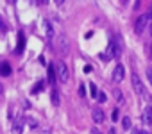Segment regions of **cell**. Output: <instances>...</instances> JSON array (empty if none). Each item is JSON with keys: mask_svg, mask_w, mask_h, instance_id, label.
Returning a JSON list of instances; mask_svg holds the SVG:
<instances>
[{"mask_svg": "<svg viewBox=\"0 0 152 134\" xmlns=\"http://www.w3.org/2000/svg\"><path fill=\"white\" fill-rule=\"evenodd\" d=\"M56 72H57V79L61 82H68L70 79V70H68V66L63 63V61H57L56 63Z\"/></svg>", "mask_w": 152, "mask_h": 134, "instance_id": "cell-2", "label": "cell"}, {"mask_svg": "<svg viewBox=\"0 0 152 134\" xmlns=\"http://www.w3.org/2000/svg\"><path fill=\"white\" fill-rule=\"evenodd\" d=\"M147 77H148V81H150V84H152V68L147 70Z\"/></svg>", "mask_w": 152, "mask_h": 134, "instance_id": "cell-19", "label": "cell"}, {"mask_svg": "<svg viewBox=\"0 0 152 134\" xmlns=\"http://www.w3.org/2000/svg\"><path fill=\"white\" fill-rule=\"evenodd\" d=\"M91 134H102V132H100L99 129H93V130H91Z\"/></svg>", "mask_w": 152, "mask_h": 134, "instance_id": "cell-21", "label": "cell"}, {"mask_svg": "<svg viewBox=\"0 0 152 134\" xmlns=\"http://www.w3.org/2000/svg\"><path fill=\"white\" fill-rule=\"evenodd\" d=\"M52 104L54 106H59V95L56 91H52Z\"/></svg>", "mask_w": 152, "mask_h": 134, "instance_id": "cell-13", "label": "cell"}, {"mask_svg": "<svg viewBox=\"0 0 152 134\" xmlns=\"http://www.w3.org/2000/svg\"><path fill=\"white\" fill-rule=\"evenodd\" d=\"M147 15H148V18H152V6H150V9H148V13H147Z\"/></svg>", "mask_w": 152, "mask_h": 134, "instance_id": "cell-22", "label": "cell"}, {"mask_svg": "<svg viewBox=\"0 0 152 134\" xmlns=\"http://www.w3.org/2000/svg\"><path fill=\"white\" fill-rule=\"evenodd\" d=\"M45 84H47L45 81H39V82H36V86L32 88V93H34V95H36V93H39V91L45 88Z\"/></svg>", "mask_w": 152, "mask_h": 134, "instance_id": "cell-9", "label": "cell"}, {"mask_svg": "<svg viewBox=\"0 0 152 134\" xmlns=\"http://www.w3.org/2000/svg\"><path fill=\"white\" fill-rule=\"evenodd\" d=\"M131 79H132V88H134V91H136L138 95H143V84H141V81H140L138 74H132V75H131Z\"/></svg>", "mask_w": 152, "mask_h": 134, "instance_id": "cell-6", "label": "cell"}, {"mask_svg": "<svg viewBox=\"0 0 152 134\" xmlns=\"http://www.w3.org/2000/svg\"><path fill=\"white\" fill-rule=\"evenodd\" d=\"M9 74H11V66H9V63H2V75L7 77Z\"/></svg>", "mask_w": 152, "mask_h": 134, "instance_id": "cell-10", "label": "cell"}, {"mask_svg": "<svg viewBox=\"0 0 152 134\" xmlns=\"http://www.w3.org/2000/svg\"><path fill=\"white\" fill-rule=\"evenodd\" d=\"M132 134H140V132H132Z\"/></svg>", "mask_w": 152, "mask_h": 134, "instance_id": "cell-24", "label": "cell"}, {"mask_svg": "<svg viewBox=\"0 0 152 134\" xmlns=\"http://www.w3.org/2000/svg\"><path fill=\"white\" fill-rule=\"evenodd\" d=\"M79 95H81V97H84V95H86V88H84V84H81V86H79Z\"/></svg>", "mask_w": 152, "mask_h": 134, "instance_id": "cell-18", "label": "cell"}, {"mask_svg": "<svg viewBox=\"0 0 152 134\" xmlns=\"http://www.w3.org/2000/svg\"><path fill=\"white\" fill-rule=\"evenodd\" d=\"M18 39H20V43H18V52H22V50H23V45H25V38H23V34H20Z\"/></svg>", "mask_w": 152, "mask_h": 134, "instance_id": "cell-11", "label": "cell"}, {"mask_svg": "<svg viewBox=\"0 0 152 134\" xmlns=\"http://www.w3.org/2000/svg\"><path fill=\"white\" fill-rule=\"evenodd\" d=\"M54 2H56V6H61V4L64 2V0H54Z\"/></svg>", "mask_w": 152, "mask_h": 134, "instance_id": "cell-20", "label": "cell"}, {"mask_svg": "<svg viewBox=\"0 0 152 134\" xmlns=\"http://www.w3.org/2000/svg\"><path fill=\"white\" fill-rule=\"evenodd\" d=\"M148 15H141L138 20H136V25H134V29H136V34H143V31H145V27H147V23H148Z\"/></svg>", "mask_w": 152, "mask_h": 134, "instance_id": "cell-3", "label": "cell"}, {"mask_svg": "<svg viewBox=\"0 0 152 134\" xmlns=\"http://www.w3.org/2000/svg\"><path fill=\"white\" fill-rule=\"evenodd\" d=\"M124 77H125V68H124L122 64H116V68H115V72H113V81L118 84V82L124 81Z\"/></svg>", "mask_w": 152, "mask_h": 134, "instance_id": "cell-4", "label": "cell"}, {"mask_svg": "<svg viewBox=\"0 0 152 134\" xmlns=\"http://www.w3.org/2000/svg\"><path fill=\"white\" fill-rule=\"evenodd\" d=\"M90 91H91V97H97V95H99V91H97V86H95L93 82H90Z\"/></svg>", "mask_w": 152, "mask_h": 134, "instance_id": "cell-12", "label": "cell"}, {"mask_svg": "<svg viewBox=\"0 0 152 134\" xmlns=\"http://www.w3.org/2000/svg\"><path fill=\"white\" fill-rule=\"evenodd\" d=\"M56 75H57L56 64H54V66H48V81H50V84H56Z\"/></svg>", "mask_w": 152, "mask_h": 134, "instance_id": "cell-8", "label": "cell"}, {"mask_svg": "<svg viewBox=\"0 0 152 134\" xmlns=\"http://www.w3.org/2000/svg\"><path fill=\"white\" fill-rule=\"evenodd\" d=\"M122 48H124V43H122V36H115L111 39V45H109V55L111 57H120L122 55Z\"/></svg>", "mask_w": 152, "mask_h": 134, "instance_id": "cell-1", "label": "cell"}, {"mask_svg": "<svg viewBox=\"0 0 152 134\" xmlns=\"http://www.w3.org/2000/svg\"><path fill=\"white\" fill-rule=\"evenodd\" d=\"M122 123H124V129H129V127H131V118H129V116H125Z\"/></svg>", "mask_w": 152, "mask_h": 134, "instance_id": "cell-16", "label": "cell"}, {"mask_svg": "<svg viewBox=\"0 0 152 134\" xmlns=\"http://www.w3.org/2000/svg\"><path fill=\"white\" fill-rule=\"evenodd\" d=\"M91 114H93V122H95V123H102V122H104V111H102V109L95 107V109L91 111Z\"/></svg>", "mask_w": 152, "mask_h": 134, "instance_id": "cell-7", "label": "cell"}, {"mask_svg": "<svg viewBox=\"0 0 152 134\" xmlns=\"http://www.w3.org/2000/svg\"><path fill=\"white\" fill-rule=\"evenodd\" d=\"M141 122H143L147 127H150V125H152V106H147V107L143 109V114H141Z\"/></svg>", "mask_w": 152, "mask_h": 134, "instance_id": "cell-5", "label": "cell"}, {"mask_svg": "<svg viewBox=\"0 0 152 134\" xmlns=\"http://www.w3.org/2000/svg\"><path fill=\"white\" fill-rule=\"evenodd\" d=\"M115 95H116V98H118V102H120V104H124V97H122V93H120V90H115Z\"/></svg>", "mask_w": 152, "mask_h": 134, "instance_id": "cell-17", "label": "cell"}, {"mask_svg": "<svg viewBox=\"0 0 152 134\" xmlns=\"http://www.w3.org/2000/svg\"><path fill=\"white\" fill-rule=\"evenodd\" d=\"M140 134H148V132H145V130H141V132H140Z\"/></svg>", "mask_w": 152, "mask_h": 134, "instance_id": "cell-23", "label": "cell"}, {"mask_svg": "<svg viewBox=\"0 0 152 134\" xmlns=\"http://www.w3.org/2000/svg\"><path fill=\"white\" fill-rule=\"evenodd\" d=\"M97 98H99V102H100V104H104V102H106V93H104V91H100V93L97 95Z\"/></svg>", "mask_w": 152, "mask_h": 134, "instance_id": "cell-15", "label": "cell"}, {"mask_svg": "<svg viewBox=\"0 0 152 134\" xmlns=\"http://www.w3.org/2000/svg\"><path fill=\"white\" fill-rule=\"evenodd\" d=\"M118 118H120V113H118V109H113V111H111V120H113V122H116Z\"/></svg>", "mask_w": 152, "mask_h": 134, "instance_id": "cell-14", "label": "cell"}]
</instances>
